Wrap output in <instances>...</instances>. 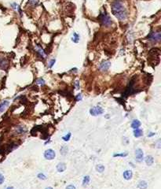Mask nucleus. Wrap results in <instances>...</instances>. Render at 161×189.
I'll list each match as a JSON object with an SVG mask.
<instances>
[{
  "label": "nucleus",
  "mask_w": 161,
  "mask_h": 189,
  "mask_svg": "<svg viewBox=\"0 0 161 189\" xmlns=\"http://www.w3.org/2000/svg\"><path fill=\"white\" fill-rule=\"evenodd\" d=\"M153 135H155V133H151V134H149V135H148V136H152Z\"/></svg>",
  "instance_id": "obj_30"
},
{
  "label": "nucleus",
  "mask_w": 161,
  "mask_h": 189,
  "mask_svg": "<svg viewBox=\"0 0 161 189\" xmlns=\"http://www.w3.org/2000/svg\"><path fill=\"white\" fill-rule=\"evenodd\" d=\"M142 135H143L142 130H141V129H138V128L134 129V136L135 137H140V136H142Z\"/></svg>",
  "instance_id": "obj_16"
},
{
  "label": "nucleus",
  "mask_w": 161,
  "mask_h": 189,
  "mask_svg": "<svg viewBox=\"0 0 161 189\" xmlns=\"http://www.w3.org/2000/svg\"><path fill=\"white\" fill-rule=\"evenodd\" d=\"M90 177L89 176H86L84 178H83V185L85 187V186H87V185H89V183H90Z\"/></svg>",
  "instance_id": "obj_20"
},
{
  "label": "nucleus",
  "mask_w": 161,
  "mask_h": 189,
  "mask_svg": "<svg viewBox=\"0 0 161 189\" xmlns=\"http://www.w3.org/2000/svg\"><path fill=\"white\" fill-rule=\"evenodd\" d=\"M144 159V154L142 149L138 148L135 151V160L138 162H142Z\"/></svg>",
  "instance_id": "obj_6"
},
{
  "label": "nucleus",
  "mask_w": 161,
  "mask_h": 189,
  "mask_svg": "<svg viewBox=\"0 0 161 189\" xmlns=\"http://www.w3.org/2000/svg\"><path fill=\"white\" fill-rule=\"evenodd\" d=\"M9 105L8 101H4L2 103H0V113H2L5 110V109L6 108V106Z\"/></svg>",
  "instance_id": "obj_14"
},
{
  "label": "nucleus",
  "mask_w": 161,
  "mask_h": 189,
  "mask_svg": "<svg viewBox=\"0 0 161 189\" xmlns=\"http://www.w3.org/2000/svg\"><path fill=\"white\" fill-rule=\"evenodd\" d=\"M66 189H76V188H75V187L74 185H70L67 186Z\"/></svg>",
  "instance_id": "obj_28"
},
{
  "label": "nucleus",
  "mask_w": 161,
  "mask_h": 189,
  "mask_svg": "<svg viewBox=\"0 0 161 189\" xmlns=\"http://www.w3.org/2000/svg\"><path fill=\"white\" fill-rule=\"evenodd\" d=\"M132 177H133V173L131 170H126L123 173V177L125 180L129 181L132 178Z\"/></svg>",
  "instance_id": "obj_9"
},
{
  "label": "nucleus",
  "mask_w": 161,
  "mask_h": 189,
  "mask_svg": "<svg viewBox=\"0 0 161 189\" xmlns=\"http://www.w3.org/2000/svg\"><path fill=\"white\" fill-rule=\"evenodd\" d=\"M127 156V153H122V154H115L114 157H126Z\"/></svg>",
  "instance_id": "obj_22"
},
{
  "label": "nucleus",
  "mask_w": 161,
  "mask_h": 189,
  "mask_svg": "<svg viewBox=\"0 0 161 189\" xmlns=\"http://www.w3.org/2000/svg\"><path fill=\"white\" fill-rule=\"evenodd\" d=\"M82 99V95H81V94H77V96H76V100H81Z\"/></svg>",
  "instance_id": "obj_29"
},
{
  "label": "nucleus",
  "mask_w": 161,
  "mask_h": 189,
  "mask_svg": "<svg viewBox=\"0 0 161 189\" xmlns=\"http://www.w3.org/2000/svg\"><path fill=\"white\" fill-rule=\"evenodd\" d=\"M110 66H111V62H108V61H105L103 62L100 64L99 66V69L101 71H107L108 69H109Z\"/></svg>",
  "instance_id": "obj_7"
},
{
  "label": "nucleus",
  "mask_w": 161,
  "mask_h": 189,
  "mask_svg": "<svg viewBox=\"0 0 161 189\" xmlns=\"http://www.w3.org/2000/svg\"><path fill=\"white\" fill-rule=\"evenodd\" d=\"M112 13L119 21H125L127 18V11L121 0H115L112 3Z\"/></svg>",
  "instance_id": "obj_1"
},
{
  "label": "nucleus",
  "mask_w": 161,
  "mask_h": 189,
  "mask_svg": "<svg viewBox=\"0 0 161 189\" xmlns=\"http://www.w3.org/2000/svg\"><path fill=\"white\" fill-rule=\"evenodd\" d=\"M4 180H5L4 177L2 175V174H0V185H2V184L4 182Z\"/></svg>",
  "instance_id": "obj_27"
},
{
  "label": "nucleus",
  "mask_w": 161,
  "mask_h": 189,
  "mask_svg": "<svg viewBox=\"0 0 161 189\" xmlns=\"http://www.w3.org/2000/svg\"><path fill=\"white\" fill-rule=\"evenodd\" d=\"M38 178L41 179V180H46L47 177L45 176L43 173H39V174H38Z\"/></svg>",
  "instance_id": "obj_24"
},
{
  "label": "nucleus",
  "mask_w": 161,
  "mask_h": 189,
  "mask_svg": "<svg viewBox=\"0 0 161 189\" xmlns=\"http://www.w3.org/2000/svg\"><path fill=\"white\" fill-rule=\"evenodd\" d=\"M39 0H28L27 4L29 5V6H36L39 3Z\"/></svg>",
  "instance_id": "obj_19"
},
{
  "label": "nucleus",
  "mask_w": 161,
  "mask_h": 189,
  "mask_svg": "<svg viewBox=\"0 0 161 189\" xmlns=\"http://www.w3.org/2000/svg\"><path fill=\"white\" fill-rule=\"evenodd\" d=\"M9 66V62L6 58H0V69L6 70Z\"/></svg>",
  "instance_id": "obj_8"
},
{
  "label": "nucleus",
  "mask_w": 161,
  "mask_h": 189,
  "mask_svg": "<svg viewBox=\"0 0 161 189\" xmlns=\"http://www.w3.org/2000/svg\"><path fill=\"white\" fill-rule=\"evenodd\" d=\"M145 163H146L148 166H152L153 164L154 159H153V156L149 155V156H147L146 158H145Z\"/></svg>",
  "instance_id": "obj_12"
},
{
  "label": "nucleus",
  "mask_w": 161,
  "mask_h": 189,
  "mask_svg": "<svg viewBox=\"0 0 161 189\" xmlns=\"http://www.w3.org/2000/svg\"><path fill=\"white\" fill-rule=\"evenodd\" d=\"M98 19L100 20V21H101V23H102V25L105 26V27L111 26V24L112 23V19L110 18V17L108 15V13H106V11L101 13L100 15H99Z\"/></svg>",
  "instance_id": "obj_2"
},
{
  "label": "nucleus",
  "mask_w": 161,
  "mask_h": 189,
  "mask_svg": "<svg viewBox=\"0 0 161 189\" xmlns=\"http://www.w3.org/2000/svg\"><path fill=\"white\" fill-rule=\"evenodd\" d=\"M36 51H37L38 54H39L41 57L46 58V54H45V51H43V49L39 45V44H37V45H36Z\"/></svg>",
  "instance_id": "obj_11"
},
{
  "label": "nucleus",
  "mask_w": 161,
  "mask_h": 189,
  "mask_svg": "<svg viewBox=\"0 0 161 189\" xmlns=\"http://www.w3.org/2000/svg\"><path fill=\"white\" fill-rule=\"evenodd\" d=\"M141 126V122L138 120H134L131 123V128L137 129Z\"/></svg>",
  "instance_id": "obj_15"
},
{
  "label": "nucleus",
  "mask_w": 161,
  "mask_h": 189,
  "mask_svg": "<svg viewBox=\"0 0 161 189\" xmlns=\"http://www.w3.org/2000/svg\"><path fill=\"white\" fill-rule=\"evenodd\" d=\"M37 84H40V85H43V84H44V81H43V79H39L38 81H37Z\"/></svg>",
  "instance_id": "obj_25"
},
{
  "label": "nucleus",
  "mask_w": 161,
  "mask_h": 189,
  "mask_svg": "<svg viewBox=\"0 0 161 189\" xmlns=\"http://www.w3.org/2000/svg\"><path fill=\"white\" fill-rule=\"evenodd\" d=\"M149 39L152 42H160L161 39V34L160 31L152 32L149 36Z\"/></svg>",
  "instance_id": "obj_3"
},
{
  "label": "nucleus",
  "mask_w": 161,
  "mask_h": 189,
  "mask_svg": "<svg viewBox=\"0 0 161 189\" xmlns=\"http://www.w3.org/2000/svg\"><path fill=\"white\" fill-rule=\"evenodd\" d=\"M11 6H12V8L14 9V10L18 11L21 14V9H20V6H19V5H18L17 3H16V2L12 3V4H11Z\"/></svg>",
  "instance_id": "obj_17"
},
{
  "label": "nucleus",
  "mask_w": 161,
  "mask_h": 189,
  "mask_svg": "<svg viewBox=\"0 0 161 189\" xmlns=\"http://www.w3.org/2000/svg\"><path fill=\"white\" fill-rule=\"evenodd\" d=\"M72 40L74 43H77L79 41V36L76 32H74L73 33V36H72Z\"/></svg>",
  "instance_id": "obj_18"
},
{
  "label": "nucleus",
  "mask_w": 161,
  "mask_h": 189,
  "mask_svg": "<svg viewBox=\"0 0 161 189\" xmlns=\"http://www.w3.org/2000/svg\"><path fill=\"white\" fill-rule=\"evenodd\" d=\"M138 187L139 189H146L147 187H148V184H147L146 181H141L138 184Z\"/></svg>",
  "instance_id": "obj_13"
},
{
  "label": "nucleus",
  "mask_w": 161,
  "mask_h": 189,
  "mask_svg": "<svg viewBox=\"0 0 161 189\" xmlns=\"http://www.w3.org/2000/svg\"><path fill=\"white\" fill-rule=\"evenodd\" d=\"M55 156H56V153L52 149H48L44 153V157L47 160H53Z\"/></svg>",
  "instance_id": "obj_5"
},
{
  "label": "nucleus",
  "mask_w": 161,
  "mask_h": 189,
  "mask_svg": "<svg viewBox=\"0 0 161 189\" xmlns=\"http://www.w3.org/2000/svg\"><path fill=\"white\" fill-rule=\"evenodd\" d=\"M66 170V165L64 162H60L58 165L57 166V170L59 173H62Z\"/></svg>",
  "instance_id": "obj_10"
},
{
  "label": "nucleus",
  "mask_w": 161,
  "mask_h": 189,
  "mask_svg": "<svg viewBox=\"0 0 161 189\" xmlns=\"http://www.w3.org/2000/svg\"><path fill=\"white\" fill-rule=\"evenodd\" d=\"M104 113V110L101 106H94L90 110V113L92 116H98Z\"/></svg>",
  "instance_id": "obj_4"
},
{
  "label": "nucleus",
  "mask_w": 161,
  "mask_h": 189,
  "mask_svg": "<svg viewBox=\"0 0 161 189\" xmlns=\"http://www.w3.org/2000/svg\"><path fill=\"white\" fill-rule=\"evenodd\" d=\"M70 137H71V133L68 132V135H66L65 136H63V137H62V139H63V140H64V141H68Z\"/></svg>",
  "instance_id": "obj_23"
},
{
  "label": "nucleus",
  "mask_w": 161,
  "mask_h": 189,
  "mask_svg": "<svg viewBox=\"0 0 161 189\" xmlns=\"http://www.w3.org/2000/svg\"><path fill=\"white\" fill-rule=\"evenodd\" d=\"M96 170L99 173H102L105 170V166L103 165H98L96 166Z\"/></svg>",
  "instance_id": "obj_21"
},
{
  "label": "nucleus",
  "mask_w": 161,
  "mask_h": 189,
  "mask_svg": "<svg viewBox=\"0 0 161 189\" xmlns=\"http://www.w3.org/2000/svg\"><path fill=\"white\" fill-rule=\"evenodd\" d=\"M46 189H53V188H51V187H47Z\"/></svg>",
  "instance_id": "obj_32"
},
{
  "label": "nucleus",
  "mask_w": 161,
  "mask_h": 189,
  "mask_svg": "<svg viewBox=\"0 0 161 189\" xmlns=\"http://www.w3.org/2000/svg\"><path fill=\"white\" fill-rule=\"evenodd\" d=\"M54 62H55V59H52L51 61L50 62V63H49V67L50 68H51L52 66H53V65L54 64Z\"/></svg>",
  "instance_id": "obj_26"
},
{
  "label": "nucleus",
  "mask_w": 161,
  "mask_h": 189,
  "mask_svg": "<svg viewBox=\"0 0 161 189\" xmlns=\"http://www.w3.org/2000/svg\"><path fill=\"white\" fill-rule=\"evenodd\" d=\"M6 189H13V187H8Z\"/></svg>",
  "instance_id": "obj_31"
}]
</instances>
